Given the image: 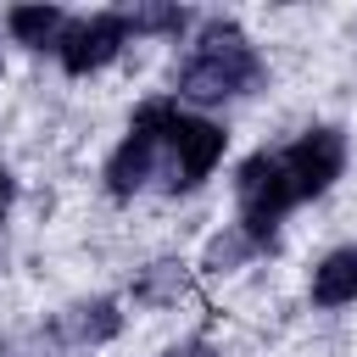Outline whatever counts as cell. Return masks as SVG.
<instances>
[{"instance_id": "obj_14", "label": "cell", "mask_w": 357, "mask_h": 357, "mask_svg": "<svg viewBox=\"0 0 357 357\" xmlns=\"http://www.w3.org/2000/svg\"><path fill=\"white\" fill-rule=\"evenodd\" d=\"M173 357H212V351H206V346L195 340V346H184V351H173Z\"/></svg>"}, {"instance_id": "obj_3", "label": "cell", "mask_w": 357, "mask_h": 357, "mask_svg": "<svg viewBox=\"0 0 357 357\" xmlns=\"http://www.w3.org/2000/svg\"><path fill=\"white\" fill-rule=\"evenodd\" d=\"M173 123H178V106H173V100H145V106H139L128 139H123V145L112 151V162H106V184H112V195H134V190H145V178L156 173V151H162V139H167Z\"/></svg>"}, {"instance_id": "obj_13", "label": "cell", "mask_w": 357, "mask_h": 357, "mask_svg": "<svg viewBox=\"0 0 357 357\" xmlns=\"http://www.w3.org/2000/svg\"><path fill=\"white\" fill-rule=\"evenodd\" d=\"M6 206H11V173L0 167V218H6Z\"/></svg>"}, {"instance_id": "obj_8", "label": "cell", "mask_w": 357, "mask_h": 357, "mask_svg": "<svg viewBox=\"0 0 357 357\" xmlns=\"http://www.w3.org/2000/svg\"><path fill=\"white\" fill-rule=\"evenodd\" d=\"M6 28H11L22 45L45 50V45H61V33H67V17H61L56 6H17V11L6 17Z\"/></svg>"}, {"instance_id": "obj_4", "label": "cell", "mask_w": 357, "mask_h": 357, "mask_svg": "<svg viewBox=\"0 0 357 357\" xmlns=\"http://www.w3.org/2000/svg\"><path fill=\"white\" fill-rule=\"evenodd\" d=\"M279 162H284V178H290L296 201L301 195H324L346 167V139H340V128H307Z\"/></svg>"}, {"instance_id": "obj_2", "label": "cell", "mask_w": 357, "mask_h": 357, "mask_svg": "<svg viewBox=\"0 0 357 357\" xmlns=\"http://www.w3.org/2000/svg\"><path fill=\"white\" fill-rule=\"evenodd\" d=\"M234 190H240V229L251 234V245L262 251L268 240H273V229H279V218L296 206V190H290V178H284V162L279 156H251L245 167H240V178H234Z\"/></svg>"}, {"instance_id": "obj_11", "label": "cell", "mask_w": 357, "mask_h": 357, "mask_svg": "<svg viewBox=\"0 0 357 357\" xmlns=\"http://www.w3.org/2000/svg\"><path fill=\"white\" fill-rule=\"evenodd\" d=\"M251 251H257V245H251V234H245L240 223H229L223 234H212V240H206V257H201V262H206V273H229V268H240Z\"/></svg>"}, {"instance_id": "obj_1", "label": "cell", "mask_w": 357, "mask_h": 357, "mask_svg": "<svg viewBox=\"0 0 357 357\" xmlns=\"http://www.w3.org/2000/svg\"><path fill=\"white\" fill-rule=\"evenodd\" d=\"M257 78H262V61H257L251 39H245L234 22H206V28H201L195 56L178 67V95H184V100L212 106V100L245 95Z\"/></svg>"}, {"instance_id": "obj_9", "label": "cell", "mask_w": 357, "mask_h": 357, "mask_svg": "<svg viewBox=\"0 0 357 357\" xmlns=\"http://www.w3.org/2000/svg\"><path fill=\"white\" fill-rule=\"evenodd\" d=\"M117 329H123V312H117L112 301H84V307H73V318H67V335L84 340V346H100V340H112Z\"/></svg>"}, {"instance_id": "obj_12", "label": "cell", "mask_w": 357, "mask_h": 357, "mask_svg": "<svg viewBox=\"0 0 357 357\" xmlns=\"http://www.w3.org/2000/svg\"><path fill=\"white\" fill-rule=\"evenodd\" d=\"M190 17L178 11V6H134V11H123V28H134V33H178Z\"/></svg>"}, {"instance_id": "obj_6", "label": "cell", "mask_w": 357, "mask_h": 357, "mask_svg": "<svg viewBox=\"0 0 357 357\" xmlns=\"http://www.w3.org/2000/svg\"><path fill=\"white\" fill-rule=\"evenodd\" d=\"M123 39H128V28H123V17L117 11H95V17H84V22H67V33H61V67L67 73H95V67H106L117 50H123Z\"/></svg>"}, {"instance_id": "obj_10", "label": "cell", "mask_w": 357, "mask_h": 357, "mask_svg": "<svg viewBox=\"0 0 357 357\" xmlns=\"http://www.w3.org/2000/svg\"><path fill=\"white\" fill-rule=\"evenodd\" d=\"M178 290H184V268H178V262H151V268L139 273V284H134V301L167 307V301H178Z\"/></svg>"}, {"instance_id": "obj_7", "label": "cell", "mask_w": 357, "mask_h": 357, "mask_svg": "<svg viewBox=\"0 0 357 357\" xmlns=\"http://www.w3.org/2000/svg\"><path fill=\"white\" fill-rule=\"evenodd\" d=\"M312 301L318 307H340L357 301V251H335L312 268Z\"/></svg>"}, {"instance_id": "obj_5", "label": "cell", "mask_w": 357, "mask_h": 357, "mask_svg": "<svg viewBox=\"0 0 357 357\" xmlns=\"http://www.w3.org/2000/svg\"><path fill=\"white\" fill-rule=\"evenodd\" d=\"M167 184L173 190H190V184H201L206 173H212V162L223 156V128L218 123H206V117H184L178 112V123L167 128Z\"/></svg>"}]
</instances>
